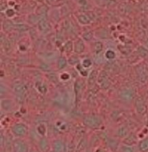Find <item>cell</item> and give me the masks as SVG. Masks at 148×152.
I'll return each mask as SVG.
<instances>
[{"instance_id":"cell-1","label":"cell","mask_w":148,"mask_h":152,"mask_svg":"<svg viewBox=\"0 0 148 152\" xmlns=\"http://www.w3.org/2000/svg\"><path fill=\"white\" fill-rule=\"evenodd\" d=\"M83 123L86 127L91 129L99 128L102 125V120L97 115H86L83 119Z\"/></svg>"},{"instance_id":"cell-2","label":"cell","mask_w":148,"mask_h":152,"mask_svg":"<svg viewBox=\"0 0 148 152\" xmlns=\"http://www.w3.org/2000/svg\"><path fill=\"white\" fill-rule=\"evenodd\" d=\"M28 130H29V128L27 125L23 123H15L11 128V132L13 135L18 138L26 136L28 133Z\"/></svg>"},{"instance_id":"cell-3","label":"cell","mask_w":148,"mask_h":152,"mask_svg":"<svg viewBox=\"0 0 148 152\" xmlns=\"http://www.w3.org/2000/svg\"><path fill=\"white\" fill-rule=\"evenodd\" d=\"M13 149L15 152H29V144L19 138L13 141Z\"/></svg>"},{"instance_id":"cell-4","label":"cell","mask_w":148,"mask_h":152,"mask_svg":"<svg viewBox=\"0 0 148 152\" xmlns=\"http://www.w3.org/2000/svg\"><path fill=\"white\" fill-rule=\"evenodd\" d=\"M106 143H107L108 147L110 148V151L113 152H117L119 151V147H120V143L116 138H108V137L107 140H105Z\"/></svg>"},{"instance_id":"cell-5","label":"cell","mask_w":148,"mask_h":152,"mask_svg":"<svg viewBox=\"0 0 148 152\" xmlns=\"http://www.w3.org/2000/svg\"><path fill=\"white\" fill-rule=\"evenodd\" d=\"M39 148L41 152H49L50 151V143L46 137H42L39 139Z\"/></svg>"},{"instance_id":"cell-6","label":"cell","mask_w":148,"mask_h":152,"mask_svg":"<svg viewBox=\"0 0 148 152\" xmlns=\"http://www.w3.org/2000/svg\"><path fill=\"white\" fill-rule=\"evenodd\" d=\"M13 91L16 94H18V96H24L26 93V86L24 84L21 83H16L13 86Z\"/></svg>"},{"instance_id":"cell-7","label":"cell","mask_w":148,"mask_h":152,"mask_svg":"<svg viewBox=\"0 0 148 152\" xmlns=\"http://www.w3.org/2000/svg\"><path fill=\"white\" fill-rule=\"evenodd\" d=\"M0 106L3 111L10 112L14 108V103L10 99H3L1 101Z\"/></svg>"},{"instance_id":"cell-8","label":"cell","mask_w":148,"mask_h":152,"mask_svg":"<svg viewBox=\"0 0 148 152\" xmlns=\"http://www.w3.org/2000/svg\"><path fill=\"white\" fill-rule=\"evenodd\" d=\"M52 149L55 152H64L65 144L60 139H56L52 143Z\"/></svg>"},{"instance_id":"cell-9","label":"cell","mask_w":148,"mask_h":152,"mask_svg":"<svg viewBox=\"0 0 148 152\" xmlns=\"http://www.w3.org/2000/svg\"><path fill=\"white\" fill-rule=\"evenodd\" d=\"M98 82L100 84L101 87L103 88H107L109 86L110 83L108 81V76L106 75V73L105 72H101L100 75H99L97 78Z\"/></svg>"},{"instance_id":"cell-10","label":"cell","mask_w":148,"mask_h":152,"mask_svg":"<svg viewBox=\"0 0 148 152\" xmlns=\"http://www.w3.org/2000/svg\"><path fill=\"white\" fill-rule=\"evenodd\" d=\"M120 97L123 100L126 101V102H129L134 97V94H133V91L130 89H126V90L122 91L120 93Z\"/></svg>"},{"instance_id":"cell-11","label":"cell","mask_w":148,"mask_h":152,"mask_svg":"<svg viewBox=\"0 0 148 152\" xmlns=\"http://www.w3.org/2000/svg\"><path fill=\"white\" fill-rule=\"evenodd\" d=\"M129 134V130L126 126H121L116 131V136L120 138H125Z\"/></svg>"},{"instance_id":"cell-12","label":"cell","mask_w":148,"mask_h":152,"mask_svg":"<svg viewBox=\"0 0 148 152\" xmlns=\"http://www.w3.org/2000/svg\"><path fill=\"white\" fill-rule=\"evenodd\" d=\"M136 143H137V137L134 133H129L124 140V144L128 146H134Z\"/></svg>"},{"instance_id":"cell-13","label":"cell","mask_w":148,"mask_h":152,"mask_svg":"<svg viewBox=\"0 0 148 152\" xmlns=\"http://www.w3.org/2000/svg\"><path fill=\"white\" fill-rule=\"evenodd\" d=\"M87 147V140L86 138H83L80 140L79 144L76 146V152H84Z\"/></svg>"},{"instance_id":"cell-14","label":"cell","mask_w":148,"mask_h":152,"mask_svg":"<svg viewBox=\"0 0 148 152\" xmlns=\"http://www.w3.org/2000/svg\"><path fill=\"white\" fill-rule=\"evenodd\" d=\"M39 28L42 33H46L50 30V26L45 20H41L39 22Z\"/></svg>"},{"instance_id":"cell-15","label":"cell","mask_w":148,"mask_h":152,"mask_svg":"<svg viewBox=\"0 0 148 152\" xmlns=\"http://www.w3.org/2000/svg\"><path fill=\"white\" fill-rule=\"evenodd\" d=\"M136 108H137V112L139 114L144 113L146 111V107L144 105V102L140 99H137V102H136Z\"/></svg>"},{"instance_id":"cell-16","label":"cell","mask_w":148,"mask_h":152,"mask_svg":"<svg viewBox=\"0 0 148 152\" xmlns=\"http://www.w3.org/2000/svg\"><path fill=\"white\" fill-rule=\"evenodd\" d=\"M84 44L81 40H78L76 42L74 46V51L75 52L77 53V54H81L84 52Z\"/></svg>"},{"instance_id":"cell-17","label":"cell","mask_w":148,"mask_h":152,"mask_svg":"<svg viewBox=\"0 0 148 152\" xmlns=\"http://www.w3.org/2000/svg\"><path fill=\"white\" fill-rule=\"evenodd\" d=\"M119 152H136V149L133 146H128V145H120Z\"/></svg>"},{"instance_id":"cell-18","label":"cell","mask_w":148,"mask_h":152,"mask_svg":"<svg viewBox=\"0 0 148 152\" xmlns=\"http://www.w3.org/2000/svg\"><path fill=\"white\" fill-rule=\"evenodd\" d=\"M139 149L141 152L148 151V139H144L139 142Z\"/></svg>"},{"instance_id":"cell-19","label":"cell","mask_w":148,"mask_h":152,"mask_svg":"<svg viewBox=\"0 0 148 152\" xmlns=\"http://www.w3.org/2000/svg\"><path fill=\"white\" fill-rule=\"evenodd\" d=\"M97 80V72L96 70H93L89 75V79H88V83L89 86L94 85V83Z\"/></svg>"},{"instance_id":"cell-20","label":"cell","mask_w":148,"mask_h":152,"mask_svg":"<svg viewBox=\"0 0 148 152\" xmlns=\"http://www.w3.org/2000/svg\"><path fill=\"white\" fill-rule=\"evenodd\" d=\"M67 65V61L65 57H60L59 58L57 61V67L60 70H62V69L65 68Z\"/></svg>"},{"instance_id":"cell-21","label":"cell","mask_w":148,"mask_h":152,"mask_svg":"<svg viewBox=\"0 0 148 152\" xmlns=\"http://www.w3.org/2000/svg\"><path fill=\"white\" fill-rule=\"evenodd\" d=\"M83 88V83L80 80H77L75 83V92H76V96L79 95V93L81 91Z\"/></svg>"},{"instance_id":"cell-22","label":"cell","mask_w":148,"mask_h":152,"mask_svg":"<svg viewBox=\"0 0 148 152\" xmlns=\"http://www.w3.org/2000/svg\"><path fill=\"white\" fill-rule=\"evenodd\" d=\"M3 26H4V28L6 31H10L11 29L14 28V25L13 24V23L11 21H6L4 25H3Z\"/></svg>"},{"instance_id":"cell-23","label":"cell","mask_w":148,"mask_h":152,"mask_svg":"<svg viewBox=\"0 0 148 152\" xmlns=\"http://www.w3.org/2000/svg\"><path fill=\"white\" fill-rule=\"evenodd\" d=\"M8 92V89L4 85L0 83V96L6 95Z\"/></svg>"},{"instance_id":"cell-24","label":"cell","mask_w":148,"mask_h":152,"mask_svg":"<svg viewBox=\"0 0 148 152\" xmlns=\"http://www.w3.org/2000/svg\"><path fill=\"white\" fill-rule=\"evenodd\" d=\"M79 22L84 25L88 24L89 23V18H88L86 15H81L79 18Z\"/></svg>"},{"instance_id":"cell-25","label":"cell","mask_w":148,"mask_h":152,"mask_svg":"<svg viewBox=\"0 0 148 152\" xmlns=\"http://www.w3.org/2000/svg\"><path fill=\"white\" fill-rule=\"evenodd\" d=\"M102 48H103V46L102 43L99 42V41L95 43V45H94V50H95V52L97 53V54L99 53L102 50Z\"/></svg>"},{"instance_id":"cell-26","label":"cell","mask_w":148,"mask_h":152,"mask_svg":"<svg viewBox=\"0 0 148 152\" xmlns=\"http://www.w3.org/2000/svg\"><path fill=\"white\" fill-rule=\"evenodd\" d=\"M37 130H38V133H39V134L42 135V136H44V134H45V133H46L45 126H44V125H39L37 128Z\"/></svg>"},{"instance_id":"cell-27","label":"cell","mask_w":148,"mask_h":152,"mask_svg":"<svg viewBox=\"0 0 148 152\" xmlns=\"http://www.w3.org/2000/svg\"><path fill=\"white\" fill-rule=\"evenodd\" d=\"M105 57L109 59H114L115 57H116V54H115V52H113V51L108 50L107 52L105 53Z\"/></svg>"},{"instance_id":"cell-28","label":"cell","mask_w":148,"mask_h":152,"mask_svg":"<svg viewBox=\"0 0 148 152\" xmlns=\"http://www.w3.org/2000/svg\"><path fill=\"white\" fill-rule=\"evenodd\" d=\"M92 33L91 32H88V33H86L85 34H84V36H83V37H84V39H85L86 41H89L91 40V39H92Z\"/></svg>"},{"instance_id":"cell-29","label":"cell","mask_w":148,"mask_h":152,"mask_svg":"<svg viewBox=\"0 0 148 152\" xmlns=\"http://www.w3.org/2000/svg\"><path fill=\"white\" fill-rule=\"evenodd\" d=\"M72 49H73L72 43H71V41H69V42H68L67 44H66V46H65V49H66L67 52H71V51L72 50Z\"/></svg>"},{"instance_id":"cell-30","label":"cell","mask_w":148,"mask_h":152,"mask_svg":"<svg viewBox=\"0 0 148 152\" xmlns=\"http://www.w3.org/2000/svg\"><path fill=\"white\" fill-rule=\"evenodd\" d=\"M82 64H83V67H89L91 66V62L90 59H84Z\"/></svg>"},{"instance_id":"cell-31","label":"cell","mask_w":148,"mask_h":152,"mask_svg":"<svg viewBox=\"0 0 148 152\" xmlns=\"http://www.w3.org/2000/svg\"><path fill=\"white\" fill-rule=\"evenodd\" d=\"M14 28L20 30V31H25L27 29V27L24 25H16V26H14Z\"/></svg>"},{"instance_id":"cell-32","label":"cell","mask_w":148,"mask_h":152,"mask_svg":"<svg viewBox=\"0 0 148 152\" xmlns=\"http://www.w3.org/2000/svg\"><path fill=\"white\" fill-rule=\"evenodd\" d=\"M139 54H140V55H142V56L143 55V54H144V57H145L146 56L148 55L147 51H146L145 49H143V48H139Z\"/></svg>"},{"instance_id":"cell-33","label":"cell","mask_w":148,"mask_h":152,"mask_svg":"<svg viewBox=\"0 0 148 152\" xmlns=\"http://www.w3.org/2000/svg\"><path fill=\"white\" fill-rule=\"evenodd\" d=\"M48 77H49V78L50 79V80H52V82H57V77H56V75H54V73H52V74H50V75H48Z\"/></svg>"},{"instance_id":"cell-34","label":"cell","mask_w":148,"mask_h":152,"mask_svg":"<svg viewBox=\"0 0 148 152\" xmlns=\"http://www.w3.org/2000/svg\"><path fill=\"white\" fill-rule=\"evenodd\" d=\"M4 137L3 134L0 133V148L4 146Z\"/></svg>"},{"instance_id":"cell-35","label":"cell","mask_w":148,"mask_h":152,"mask_svg":"<svg viewBox=\"0 0 148 152\" xmlns=\"http://www.w3.org/2000/svg\"><path fill=\"white\" fill-rule=\"evenodd\" d=\"M61 78H62L63 80H68V79L69 78V75H68V74L64 73L61 75Z\"/></svg>"},{"instance_id":"cell-36","label":"cell","mask_w":148,"mask_h":152,"mask_svg":"<svg viewBox=\"0 0 148 152\" xmlns=\"http://www.w3.org/2000/svg\"><path fill=\"white\" fill-rule=\"evenodd\" d=\"M13 14H14V12H13V11L12 10H9L7 11V15L8 16H10V17L13 15Z\"/></svg>"},{"instance_id":"cell-37","label":"cell","mask_w":148,"mask_h":152,"mask_svg":"<svg viewBox=\"0 0 148 152\" xmlns=\"http://www.w3.org/2000/svg\"><path fill=\"white\" fill-rule=\"evenodd\" d=\"M95 152H107V151H106V150H105L104 148H98L96 149Z\"/></svg>"},{"instance_id":"cell-38","label":"cell","mask_w":148,"mask_h":152,"mask_svg":"<svg viewBox=\"0 0 148 152\" xmlns=\"http://www.w3.org/2000/svg\"><path fill=\"white\" fill-rule=\"evenodd\" d=\"M4 39H5V37H4L2 34H0V42H3V41H4Z\"/></svg>"},{"instance_id":"cell-39","label":"cell","mask_w":148,"mask_h":152,"mask_svg":"<svg viewBox=\"0 0 148 152\" xmlns=\"http://www.w3.org/2000/svg\"><path fill=\"white\" fill-rule=\"evenodd\" d=\"M49 152H55V151H49Z\"/></svg>"},{"instance_id":"cell-40","label":"cell","mask_w":148,"mask_h":152,"mask_svg":"<svg viewBox=\"0 0 148 152\" xmlns=\"http://www.w3.org/2000/svg\"><path fill=\"white\" fill-rule=\"evenodd\" d=\"M147 48H148V42H147Z\"/></svg>"},{"instance_id":"cell-41","label":"cell","mask_w":148,"mask_h":152,"mask_svg":"<svg viewBox=\"0 0 148 152\" xmlns=\"http://www.w3.org/2000/svg\"><path fill=\"white\" fill-rule=\"evenodd\" d=\"M0 63H1V61H0Z\"/></svg>"},{"instance_id":"cell-42","label":"cell","mask_w":148,"mask_h":152,"mask_svg":"<svg viewBox=\"0 0 148 152\" xmlns=\"http://www.w3.org/2000/svg\"></svg>"}]
</instances>
